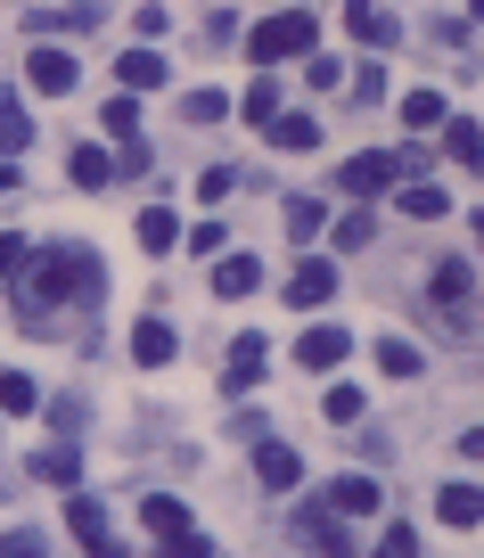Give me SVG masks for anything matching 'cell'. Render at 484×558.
Segmentation results:
<instances>
[{
    "label": "cell",
    "instance_id": "cell-15",
    "mask_svg": "<svg viewBox=\"0 0 484 558\" xmlns=\"http://www.w3.org/2000/svg\"><path fill=\"white\" fill-rule=\"evenodd\" d=\"M444 157L460 165V173H484V132H476V123H468V116H460V123H451V132H444Z\"/></svg>",
    "mask_w": 484,
    "mask_h": 558
},
{
    "label": "cell",
    "instance_id": "cell-19",
    "mask_svg": "<svg viewBox=\"0 0 484 558\" xmlns=\"http://www.w3.org/2000/svg\"><path fill=\"white\" fill-rule=\"evenodd\" d=\"M132 362L165 369V362H173V329H165V320H140V329H132Z\"/></svg>",
    "mask_w": 484,
    "mask_h": 558
},
{
    "label": "cell",
    "instance_id": "cell-33",
    "mask_svg": "<svg viewBox=\"0 0 484 558\" xmlns=\"http://www.w3.org/2000/svg\"><path fill=\"white\" fill-rule=\"evenodd\" d=\"M222 116H230L222 90H197V99H190V123H222Z\"/></svg>",
    "mask_w": 484,
    "mask_h": 558
},
{
    "label": "cell",
    "instance_id": "cell-20",
    "mask_svg": "<svg viewBox=\"0 0 484 558\" xmlns=\"http://www.w3.org/2000/svg\"><path fill=\"white\" fill-rule=\"evenodd\" d=\"M66 173H74V190H107V181H116V157H107V148H74Z\"/></svg>",
    "mask_w": 484,
    "mask_h": 558
},
{
    "label": "cell",
    "instance_id": "cell-27",
    "mask_svg": "<svg viewBox=\"0 0 484 558\" xmlns=\"http://www.w3.org/2000/svg\"><path fill=\"white\" fill-rule=\"evenodd\" d=\"M378 369H395V378H419V345H411V337H378Z\"/></svg>",
    "mask_w": 484,
    "mask_h": 558
},
{
    "label": "cell",
    "instance_id": "cell-35",
    "mask_svg": "<svg viewBox=\"0 0 484 558\" xmlns=\"http://www.w3.org/2000/svg\"><path fill=\"white\" fill-rule=\"evenodd\" d=\"M288 230H295V239H312V230H320V206H312V197H295V206H288Z\"/></svg>",
    "mask_w": 484,
    "mask_h": 558
},
{
    "label": "cell",
    "instance_id": "cell-40",
    "mask_svg": "<svg viewBox=\"0 0 484 558\" xmlns=\"http://www.w3.org/2000/svg\"><path fill=\"white\" fill-rule=\"evenodd\" d=\"M468 230H476V246H484V214H476V222H468Z\"/></svg>",
    "mask_w": 484,
    "mask_h": 558
},
{
    "label": "cell",
    "instance_id": "cell-36",
    "mask_svg": "<svg viewBox=\"0 0 484 558\" xmlns=\"http://www.w3.org/2000/svg\"><path fill=\"white\" fill-rule=\"evenodd\" d=\"M190 246H197V255H222L230 230H222V222H197V230H190Z\"/></svg>",
    "mask_w": 484,
    "mask_h": 558
},
{
    "label": "cell",
    "instance_id": "cell-9",
    "mask_svg": "<svg viewBox=\"0 0 484 558\" xmlns=\"http://www.w3.org/2000/svg\"><path fill=\"white\" fill-rule=\"evenodd\" d=\"M25 83H34L41 99H66V90H74V50H34V66H25Z\"/></svg>",
    "mask_w": 484,
    "mask_h": 558
},
{
    "label": "cell",
    "instance_id": "cell-26",
    "mask_svg": "<svg viewBox=\"0 0 484 558\" xmlns=\"http://www.w3.org/2000/svg\"><path fill=\"white\" fill-rule=\"evenodd\" d=\"M34 378H25V369H0V411H9V418H25V411H34Z\"/></svg>",
    "mask_w": 484,
    "mask_h": 558
},
{
    "label": "cell",
    "instance_id": "cell-14",
    "mask_svg": "<svg viewBox=\"0 0 484 558\" xmlns=\"http://www.w3.org/2000/svg\"><path fill=\"white\" fill-rule=\"evenodd\" d=\"M263 132H271V148H288V157H304L312 140H320V116H271V123H263Z\"/></svg>",
    "mask_w": 484,
    "mask_h": 558
},
{
    "label": "cell",
    "instance_id": "cell-8",
    "mask_svg": "<svg viewBox=\"0 0 484 558\" xmlns=\"http://www.w3.org/2000/svg\"><path fill=\"white\" fill-rule=\"evenodd\" d=\"M255 476H263L271 493H295V485H304V460H295L288 444H263V436H255Z\"/></svg>",
    "mask_w": 484,
    "mask_h": 558
},
{
    "label": "cell",
    "instance_id": "cell-21",
    "mask_svg": "<svg viewBox=\"0 0 484 558\" xmlns=\"http://www.w3.org/2000/svg\"><path fill=\"white\" fill-rule=\"evenodd\" d=\"M17 148H34V116L0 90V157H17Z\"/></svg>",
    "mask_w": 484,
    "mask_h": 558
},
{
    "label": "cell",
    "instance_id": "cell-28",
    "mask_svg": "<svg viewBox=\"0 0 484 558\" xmlns=\"http://www.w3.org/2000/svg\"><path fill=\"white\" fill-rule=\"evenodd\" d=\"M402 123H411V132H435V123H444V99H435V90H411V99H402Z\"/></svg>",
    "mask_w": 484,
    "mask_h": 558
},
{
    "label": "cell",
    "instance_id": "cell-42",
    "mask_svg": "<svg viewBox=\"0 0 484 558\" xmlns=\"http://www.w3.org/2000/svg\"><path fill=\"white\" fill-rule=\"evenodd\" d=\"M74 9H90V0H74Z\"/></svg>",
    "mask_w": 484,
    "mask_h": 558
},
{
    "label": "cell",
    "instance_id": "cell-3",
    "mask_svg": "<svg viewBox=\"0 0 484 558\" xmlns=\"http://www.w3.org/2000/svg\"><path fill=\"white\" fill-rule=\"evenodd\" d=\"M140 525H148V534L165 542V550H181V558H197V550H206V534L190 525V509H181V501H165V493H156V501H140Z\"/></svg>",
    "mask_w": 484,
    "mask_h": 558
},
{
    "label": "cell",
    "instance_id": "cell-31",
    "mask_svg": "<svg viewBox=\"0 0 484 558\" xmlns=\"http://www.w3.org/2000/svg\"><path fill=\"white\" fill-rule=\"evenodd\" d=\"M107 140H140V107H132V90L107 107Z\"/></svg>",
    "mask_w": 484,
    "mask_h": 558
},
{
    "label": "cell",
    "instance_id": "cell-34",
    "mask_svg": "<svg viewBox=\"0 0 484 558\" xmlns=\"http://www.w3.org/2000/svg\"><path fill=\"white\" fill-rule=\"evenodd\" d=\"M304 74H312V90H337V83H346V66H337V58H304Z\"/></svg>",
    "mask_w": 484,
    "mask_h": 558
},
{
    "label": "cell",
    "instance_id": "cell-24",
    "mask_svg": "<svg viewBox=\"0 0 484 558\" xmlns=\"http://www.w3.org/2000/svg\"><path fill=\"white\" fill-rule=\"evenodd\" d=\"M329 509H346V518H370V509H378V485H370V476H337V485H329Z\"/></svg>",
    "mask_w": 484,
    "mask_h": 558
},
{
    "label": "cell",
    "instance_id": "cell-23",
    "mask_svg": "<svg viewBox=\"0 0 484 558\" xmlns=\"http://www.w3.org/2000/svg\"><path fill=\"white\" fill-rule=\"evenodd\" d=\"M34 476H50V485H74V476H83V452H74V444H41V452H34Z\"/></svg>",
    "mask_w": 484,
    "mask_h": 558
},
{
    "label": "cell",
    "instance_id": "cell-10",
    "mask_svg": "<svg viewBox=\"0 0 484 558\" xmlns=\"http://www.w3.org/2000/svg\"><path fill=\"white\" fill-rule=\"evenodd\" d=\"M346 25L370 50H395V9H386V0H346Z\"/></svg>",
    "mask_w": 484,
    "mask_h": 558
},
{
    "label": "cell",
    "instance_id": "cell-22",
    "mask_svg": "<svg viewBox=\"0 0 484 558\" xmlns=\"http://www.w3.org/2000/svg\"><path fill=\"white\" fill-rule=\"evenodd\" d=\"M395 206H402V214H411V222H444V214H451V197H444V190H435V181H411V190H402V197H395Z\"/></svg>",
    "mask_w": 484,
    "mask_h": 558
},
{
    "label": "cell",
    "instance_id": "cell-12",
    "mask_svg": "<svg viewBox=\"0 0 484 558\" xmlns=\"http://www.w3.org/2000/svg\"><path fill=\"white\" fill-rule=\"evenodd\" d=\"M255 288H263L255 255H222V263H214V296H255Z\"/></svg>",
    "mask_w": 484,
    "mask_h": 558
},
{
    "label": "cell",
    "instance_id": "cell-37",
    "mask_svg": "<svg viewBox=\"0 0 484 558\" xmlns=\"http://www.w3.org/2000/svg\"><path fill=\"white\" fill-rule=\"evenodd\" d=\"M25 271V239H9V230H0V279H17Z\"/></svg>",
    "mask_w": 484,
    "mask_h": 558
},
{
    "label": "cell",
    "instance_id": "cell-32",
    "mask_svg": "<svg viewBox=\"0 0 484 558\" xmlns=\"http://www.w3.org/2000/svg\"><path fill=\"white\" fill-rule=\"evenodd\" d=\"M337 246H378V222H370V214H362V206H353V214H346V222H337Z\"/></svg>",
    "mask_w": 484,
    "mask_h": 558
},
{
    "label": "cell",
    "instance_id": "cell-11",
    "mask_svg": "<svg viewBox=\"0 0 484 558\" xmlns=\"http://www.w3.org/2000/svg\"><path fill=\"white\" fill-rule=\"evenodd\" d=\"M295 542H312V550H346V509H304V518H295Z\"/></svg>",
    "mask_w": 484,
    "mask_h": 558
},
{
    "label": "cell",
    "instance_id": "cell-7",
    "mask_svg": "<svg viewBox=\"0 0 484 558\" xmlns=\"http://www.w3.org/2000/svg\"><path fill=\"white\" fill-rule=\"evenodd\" d=\"M263 369H271V345H263V337L246 329L239 345H230V369H222V395H246V386H255Z\"/></svg>",
    "mask_w": 484,
    "mask_h": 558
},
{
    "label": "cell",
    "instance_id": "cell-41",
    "mask_svg": "<svg viewBox=\"0 0 484 558\" xmlns=\"http://www.w3.org/2000/svg\"><path fill=\"white\" fill-rule=\"evenodd\" d=\"M468 9H476V17H484V0H468Z\"/></svg>",
    "mask_w": 484,
    "mask_h": 558
},
{
    "label": "cell",
    "instance_id": "cell-18",
    "mask_svg": "<svg viewBox=\"0 0 484 558\" xmlns=\"http://www.w3.org/2000/svg\"><path fill=\"white\" fill-rule=\"evenodd\" d=\"M468 296H476V271H468V263H435V304H444V313H460Z\"/></svg>",
    "mask_w": 484,
    "mask_h": 558
},
{
    "label": "cell",
    "instance_id": "cell-29",
    "mask_svg": "<svg viewBox=\"0 0 484 558\" xmlns=\"http://www.w3.org/2000/svg\"><path fill=\"white\" fill-rule=\"evenodd\" d=\"M239 107H246V123H255V132H263V123L279 116V90H271V74H255V90H246Z\"/></svg>",
    "mask_w": 484,
    "mask_h": 558
},
{
    "label": "cell",
    "instance_id": "cell-38",
    "mask_svg": "<svg viewBox=\"0 0 484 558\" xmlns=\"http://www.w3.org/2000/svg\"><path fill=\"white\" fill-rule=\"evenodd\" d=\"M460 452H468V460H484V427H468V436H460Z\"/></svg>",
    "mask_w": 484,
    "mask_h": 558
},
{
    "label": "cell",
    "instance_id": "cell-2",
    "mask_svg": "<svg viewBox=\"0 0 484 558\" xmlns=\"http://www.w3.org/2000/svg\"><path fill=\"white\" fill-rule=\"evenodd\" d=\"M312 41H320V25H312L304 9H288V17H263L255 34H246V58H255V66H279V58H304Z\"/></svg>",
    "mask_w": 484,
    "mask_h": 558
},
{
    "label": "cell",
    "instance_id": "cell-13",
    "mask_svg": "<svg viewBox=\"0 0 484 558\" xmlns=\"http://www.w3.org/2000/svg\"><path fill=\"white\" fill-rule=\"evenodd\" d=\"M435 518L444 525H484V493L476 485H444L435 493Z\"/></svg>",
    "mask_w": 484,
    "mask_h": 558
},
{
    "label": "cell",
    "instance_id": "cell-6",
    "mask_svg": "<svg viewBox=\"0 0 484 558\" xmlns=\"http://www.w3.org/2000/svg\"><path fill=\"white\" fill-rule=\"evenodd\" d=\"M346 353H353V337L337 329V320H312V329L295 337V362H304V369H337Z\"/></svg>",
    "mask_w": 484,
    "mask_h": 558
},
{
    "label": "cell",
    "instance_id": "cell-5",
    "mask_svg": "<svg viewBox=\"0 0 484 558\" xmlns=\"http://www.w3.org/2000/svg\"><path fill=\"white\" fill-rule=\"evenodd\" d=\"M329 296H337V263L304 255V263H295V279H288V304H295V313H320Z\"/></svg>",
    "mask_w": 484,
    "mask_h": 558
},
{
    "label": "cell",
    "instance_id": "cell-16",
    "mask_svg": "<svg viewBox=\"0 0 484 558\" xmlns=\"http://www.w3.org/2000/svg\"><path fill=\"white\" fill-rule=\"evenodd\" d=\"M116 83L123 90H156V83H165V58H156V50H123L116 58Z\"/></svg>",
    "mask_w": 484,
    "mask_h": 558
},
{
    "label": "cell",
    "instance_id": "cell-1",
    "mask_svg": "<svg viewBox=\"0 0 484 558\" xmlns=\"http://www.w3.org/2000/svg\"><path fill=\"white\" fill-rule=\"evenodd\" d=\"M25 304L34 313H50V304H74V313H90V304L107 296V279H99V255L90 246H41V255H25Z\"/></svg>",
    "mask_w": 484,
    "mask_h": 558
},
{
    "label": "cell",
    "instance_id": "cell-4",
    "mask_svg": "<svg viewBox=\"0 0 484 558\" xmlns=\"http://www.w3.org/2000/svg\"><path fill=\"white\" fill-rule=\"evenodd\" d=\"M395 173H402V157H386V148H362V157H346V197H378V190H395Z\"/></svg>",
    "mask_w": 484,
    "mask_h": 558
},
{
    "label": "cell",
    "instance_id": "cell-30",
    "mask_svg": "<svg viewBox=\"0 0 484 558\" xmlns=\"http://www.w3.org/2000/svg\"><path fill=\"white\" fill-rule=\"evenodd\" d=\"M320 411H329L337 427H353V418H362V386H329V395H320Z\"/></svg>",
    "mask_w": 484,
    "mask_h": 558
},
{
    "label": "cell",
    "instance_id": "cell-17",
    "mask_svg": "<svg viewBox=\"0 0 484 558\" xmlns=\"http://www.w3.org/2000/svg\"><path fill=\"white\" fill-rule=\"evenodd\" d=\"M66 525H74V542H83V550H107V542H116V534H107V509H99V501H66Z\"/></svg>",
    "mask_w": 484,
    "mask_h": 558
},
{
    "label": "cell",
    "instance_id": "cell-39",
    "mask_svg": "<svg viewBox=\"0 0 484 558\" xmlns=\"http://www.w3.org/2000/svg\"><path fill=\"white\" fill-rule=\"evenodd\" d=\"M9 190H17V173H0V197H9Z\"/></svg>",
    "mask_w": 484,
    "mask_h": 558
},
{
    "label": "cell",
    "instance_id": "cell-25",
    "mask_svg": "<svg viewBox=\"0 0 484 558\" xmlns=\"http://www.w3.org/2000/svg\"><path fill=\"white\" fill-rule=\"evenodd\" d=\"M140 246H148V255H173V246H181V222H173L165 206H148V214H140Z\"/></svg>",
    "mask_w": 484,
    "mask_h": 558
}]
</instances>
